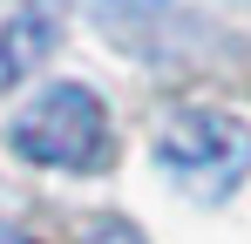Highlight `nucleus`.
Instances as JSON below:
<instances>
[{
    "instance_id": "obj_2",
    "label": "nucleus",
    "mask_w": 251,
    "mask_h": 244,
    "mask_svg": "<svg viewBox=\"0 0 251 244\" xmlns=\"http://www.w3.org/2000/svg\"><path fill=\"white\" fill-rule=\"evenodd\" d=\"M7 143L21 149L27 163H54V170H109L116 156V136H109V116L95 102V88L82 81H54L34 109H21Z\"/></svg>"
},
{
    "instance_id": "obj_5",
    "label": "nucleus",
    "mask_w": 251,
    "mask_h": 244,
    "mask_svg": "<svg viewBox=\"0 0 251 244\" xmlns=\"http://www.w3.org/2000/svg\"><path fill=\"white\" fill-rule=\"evenodd\" d=\"M0 244H27V238H21V231H0Z\"/></svg>"
},
{
    "instance_id": "obj_1",
    "label": "nucleus",
    "mask_w": 251,
    "mask_h": 244,
    "mask_svg": "<svg viewBox=\"0 0 251 244\" xmlns=\"http://www.w3.org/2000/svg\"><path fill=\"white\" fill-rule=\"evenodd\" d=\"M156 163L197 203H217L251 176V129L231 109H176L156 129Z\"/></svg>"
},
{
    "instance_id": "obj_4",
    "label": "nucleus",
    "mask_w": 251,
    "mask_h": 244,
    "mask_svg": "<svg viewBox=\"0 0 251 244\" xmlns=\"http://www.w3.org/2000/svg\"><path fill=\"white\" fill-rule=\"evenodd\" d=\"M82 244H143V231L123 224V217H95V224L82 231Z\"/></svg>"
},
{
    "instance_id": "obj_3",
    "label": "nucleus",
    "mask_w": 251,
    "mask_h": 244,
    "mask_svg": "<svg viewBox=\"0 0 251 244\" xmlns=\"http://www.w3.org/2000/svg\"><path fill=\"white\" fill-rule=\"evenodd\" d=\"M54 41H61V14H54V7L34 0V7H21V14H7V27H0V88L27 81L48 54H54Z\"/></svg>"
}]
</instances>
